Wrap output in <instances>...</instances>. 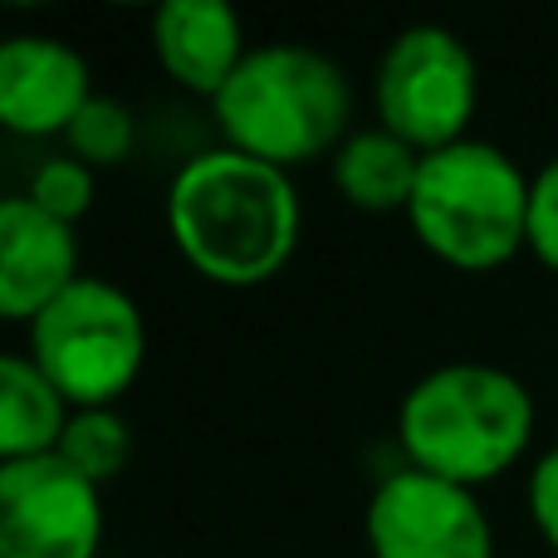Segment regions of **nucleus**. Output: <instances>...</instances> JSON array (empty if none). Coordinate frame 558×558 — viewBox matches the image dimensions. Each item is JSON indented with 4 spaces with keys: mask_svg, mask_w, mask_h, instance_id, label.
<instances>
[{
    "mask_svg": "<svg viewBox=\"0 0 558 558\" xmlns=\"http://www.w3.org/2000/svg\"><path fill=\"white\" fill-rule=\"evenodd\" d=\"M167 231L202 279L221 289H260L294 260L304 202L284 167L221 143L172 172Z\"/></svg>",
    "mask_w": 558,
    "mask_h": 558,
    "instance_id": "obj_1",
    "label": "nucleus"
},
{
    "mask_svg": "<svg viewBox=\"0 0 558 558\" xmlns=\"http://www.w3.org/2000/svg\"><path fill=\"white\" fill-rule=\"evenodd\" d=\"M221 143L270 167L333 157L353 133V78L333 54L299 39L251 45L231 84L211 98Z\"/></svg>",
    "mask_w": 558,
    "mask_h": 558,
    "instance_id": "obj_2",
    "label": "nucleus"
},
{
    "mask_svg": "<svg viewBox=\"0 0 558 558\" xmlns=\"http://www.w3.org/2000/svg\"><path fill=\"white\" fill-rule=\"evenodd\" d=\"M534 422V392L510 367L441 363L407 387L397 407V441L407 465L481 490L524 461Z\"/></svg>",
    "mask_w": 558,
    "mask_h": 558,
    "instance_id": "obj_3",
    "label": "nucleus"
},
{
    "mask_svg": "<svg viewBox=\"0 0 558 558\" xmlns=\"http://www.w3.org/2000/svg\"><path fill=\"white\" fill-rule=\"evenodd\" d=\"M530 182L505 147L461 137L422 157L407 226L416 245L451 270H500L530 251Z\"/></svg>",
    "mask_w": 558,
    "mask_h": 558,
    "instance_id": "obj_4",
    "label": "nucleus"
},
{
    "mask_svg": "<svg viewBox=\"0 0 558 558\" xmlns=\"http://www.w3.org/2000/svg\"><path fill=\"white\" fill-rule=\"evenodd\" d=\"M25 353L69 397V407H118L147 363L137 299L113 279L84 275L25 324Z\"/></svg>",
    "mask_w": 558,
    "mask_h": 558,
    "instance_id": "obj_5",
    "label": "nucleus"
},
{
    "mask_svg": "<svg viewBox=\"0 0 558 558\" xmlns=\"http://www.w3.org/2000/svg\"><path fill=\"white\" fill-rule=\"evenodd\" d=\"M475 108H481V64L456 29L426 20L387 39L373 69L377 128L397 133L416 153H436L471 137Z\"/></svg>",
    "mask_w": 558,
    "mask_h": 558,
    "instance_id": "obj_6",
    "label": "nucleus"
},
{
    "mask_svg": "<svg viewBox=\"0 0 558 558\" xmlns=\"http://www.w3.org/2000/svg\"><path fill=\"white\" fill-rule=\"evenodd\" d=\"M363 534L373 558H495V524L481 495L416 465L377 481Z\"/></svg>",
    "mask_w": 558,
    "mask_h": 558,
    "instance_id": "obj_7",
    "label": "nucleus"
},
{
    "mask_svg": "<svg viewBox=\"0 0 558 558\" xmlns=\"http://www.w3.org/2000/svg\"><path fill=\"white\" fill-rule=\"evenodd\" d=\"M104 490L59 456L0 461V558H98Z\"/></svg>",
    "mask_w": 558,
    "mask_h": 558,
    "instance_id": "obj_8",
    "label": "nucleus"
},
{
    "mask_svg": "<svg viewBox=\"0 0 558 558\" xmlns=\"http://www.w3.org/2000/svg\"><path fill=\"white\" fill-rule=\"evenodd\" d=\"M94 104V69L59 35H10L0 45V128L15 137H64Z\"/></svg>",
    "mask_w": 558,
    "mask_h": 558,
    "instance_id": "obj_9",
    "label": "nucleus"
},
{
    "mask_svg": "<svg viewBox=\"0 0 558 558\" xmlns=\"http://www.w3.org/2000/svg\"><path fill=\"white\" fill-rule=\"evenodd\" d=\"M78 226L39 211L25 192L0 202V314L10 324L39 318L69 284L84 279Z\"/></svg>",
    "mask_w": 558,
    "mask_h": 558,
    "instance_id": "obj_10",
    "label": "nucleus"
},
{
    "mask_svg": "<svg viewBox=\"0 0 558 558\" xmlns=\"http://www.w3.org/2000/svg\"><path fill=\"white\" fill-rule=\"evenodd\" d=\"M153 54L186 94L216 98L251 45L241 15L226 0H162L153 10Z\"/></svg>",
    "mask_w": 558,
    "mask_h": 558,
    "instance_id": "obj_11",
    "label": "nucleus"
},
{
    "mask_svg": "<svg viewBox=\"0 0 558 558\" xmlns=\"http://www.w3.org/2000/svg\"><path fill=\"white\" fill-rule=\"evenodd\" d=\"M422 157L412 143H402L397 133L387 128H353L348 143L328 157V172H333V186L348 206L357 211H373V216H387V211H402L412 206V192H416V177H422Z\"/></svg>",
    "mask_w": 558,
    "mask_h": 558,
    "instance_id": "obj_12",
    "label": "nucleus"
},
{
    "mask_svg": "<svg viewBox=\"0 0 558 558\" xmlns=\"http://www.w3.org/2000/svg\"><path fill=\"white\" fill-rule=\"evenodd\" d=\"M69 416H74L69 397L39 373L25 348L0 357V461L54 456Z\"/></svg>",
    "mask_w": 558,
    "mask_h": 558,
    "instance_id": "obj_13",
    "label": "nucleus"
},
{
    "mask_svg": "<svg viewBox=\"0 0 558 558\" xmlns=\"http://www.w3.org/2000/svg\"><path fill=\"white\" fill-rule=\"evenodd\" d=\"M59 461L74 465L84 481H94L104 490L108 481L128 471V456H133V432H128L123 412L118 407H78L69 416L64 436H59Z\"/></svg>",
    "mask_w": 558,
    "mask_h": 558,
    "instance_id": "obj_14",
    "label": "nucleus"
},
{
    "mask_svg": "<svg viewBox=\"0 0 558 558\" xmlns=\"http://www.w3.org/2000/svg\"><path fill=\"white\" fill-rule=\"evenodd\" d=\"M64 147L69 157H78L84 167L104 172V167H118L133 157L137 147V118L123 98H108V94H94V104L69 123L64 133Z\"/></svg>",
    "mask_w": 558,
    "mask_h": 558,
    "instance_id": "obj_15",
    "label": "nucleus"
},
{
    "mask_svg": "<svg viewBox=\"0 0 558 558\" xmlns=\"http://www.w3.org/2000/svg\"><path fill=\"white\" fill-rule=\"evenodd\" d=\"M25 196L39 206V211H49V216H59V221L78 226L88 211H94L98 172H94V167H84L78 157H69V153L45 157V162L29 172Z\"/></svg>",
    "mask_w": 558,
    "mask_h": 558,
    "instance_id": "obj_16",
    "label": "nucleus"
},
{
    "mask_svg": "<svg viewBox=\"0 0 558 558\" xmlns=\"http://www.w3.org/2000/svg\"><path fill=\"white\" fill-rule=\"evenodd\" d=\"M530 255L558 275V157L530 182Z\"/></svg>",
    "mask_w": 558,
    "mask_h": 558,
    "instance_id": "obj_17",
    "label": "nucleus"
},
{
    "mask_svg": "<svg viewBox=\"0 0 558 558\" xmlns=\"http://www.w3.org/2000/svg\"><path fill=\"white\" fill-rule=\"evenodd\" d=\"M524 510H530L539 539L558 554V446H549V451L534 461L530 481H524Z\"/></svg>",
    "mask_w": 558,
    "mask_h": 558,
    "instance_id": "obj_18",
    "label": "nucleus"
}]
</instances>
